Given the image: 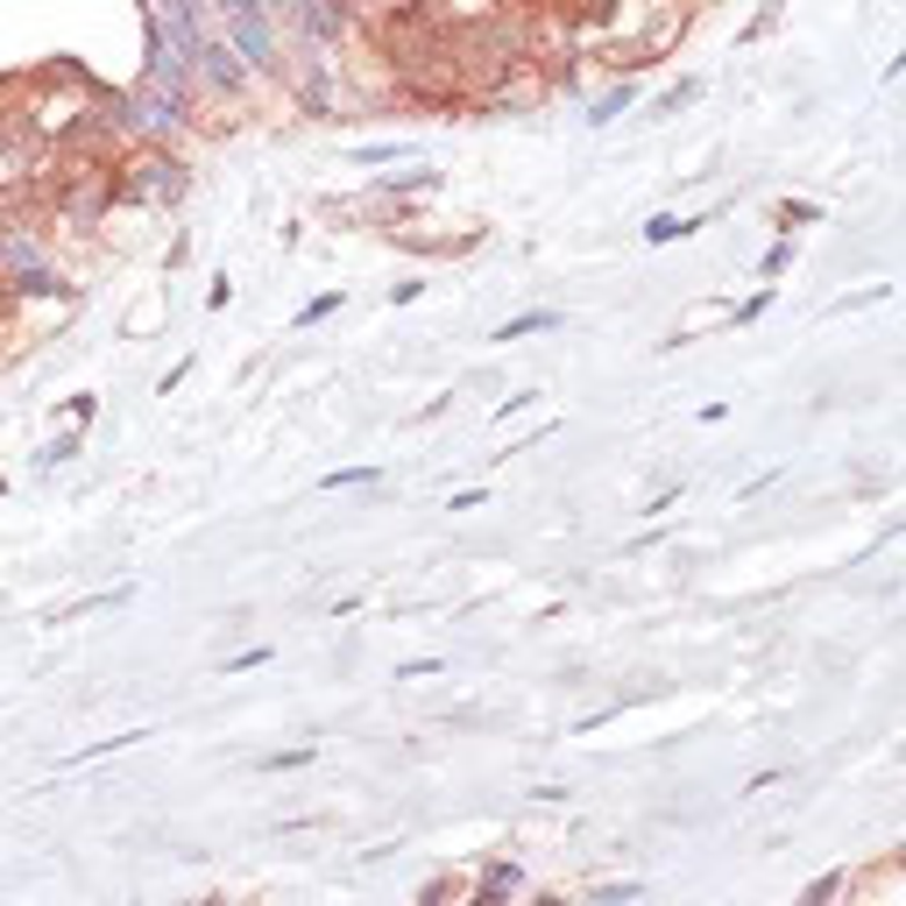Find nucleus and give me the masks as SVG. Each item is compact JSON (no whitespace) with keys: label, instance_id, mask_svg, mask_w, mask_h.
<instances>
[{"label":"nucleus","instance_id":"nucleus-10","mask_svg":"<svg viewBox=\"0 0 906 906\" xmlns=\"http://www.w3.org/2000/svg\"><path fill=\"white\" fill-rule=\"evenodd\" d=\"M341 305H347V298H341V291H326V298H312V305H305V312H298V326H319V319H326V312H341Z\"/></svg>","mask_w":906,"mask_h":906},{"label":"nucleus","instance_id":"nucleus-15","mask_svg":"<svg viewBox=\"0 0 906 906\" xmlns=\"http://www.w3.org/2000/svg\"><path fill=\"white\" fill-rule=\"evenodd\" d=\"M248 666H270V645H256V651H241V659H227V673H248Z\"/></svg>","mask_w":906,"mask_h":906},{"label":"nucleus","instance_id":"nucleus-2","mask_svg":"<svg viewBox=\"0 0 906 906\" xmlns=\"http://www.w3.org/2000/svg\"><path fill=\"white\" fill-rule=\"evenodd\" d=\"M128 128H142L149 142H184L192 136V93H171V86H157V78H142V86L128 93Z\"/></svg>","mask_w":906,"mask_h":906},{"label":"nucleus","instance_id":"nucleus-13","mask_svg":"<svg viewBox=\"0 0 906 906\" xmlns=\"http://www.w3.org/2000/svg\"><path fill=\"white\" fill-rule=\"evenodd\" d=\"M637 893H645L637 878H610V885H595V899H637Z\"/></svg>","mask_w":906,"mask_h":906},{"label":"nucleus","instance_id":"nucleus-16","mask_svg":"<svg viewBox=\"0 0 906 906\" xmlns=\"http://www.w3.org/2000/svg\"><path fill=\"white\" fill-rule=\"evenodd\" d=\"M0 489H8V475H0Z\"/></svg>","mask_w":906,"mask_h":906},{"label":"nucleus","instance_id":"nucleus-8","mask_svg":"<svg viewBox=\"0 0 906 906\" xmlns=\"http://www.w3.org/2000/svg\"><path fill=\"white\" fill-rule=\"evenodd\" d=\"M362 482H376V467H333V475H319V489H362Z\"/></svg>","mask_w":906,"mask_h":906},{"label":"nucleus","instance_id":"nucleus-3","mask_svg":"<svg viewBox=\"0 0 906 906\" xmlns=\"http://www.w3.org/2000/svg\"><path fill=\"white\" fill-rule=\"evenodd\" d=\"M694 227H709V213H701V220H680V213H651V220H645V241H651V248H666V241H687Z\"/></svg>","mask_w":906,"mask_h":906},{"label":"nucleus","instance_id":"nucleus-1","mask_svg":"<svg viewBox=\"0 0 906 906\" xmlns=\"http://www.w3.org/2000/svg\"><path fill=\"white\" fill-rule=\"evenodd\" d=\"M184 184H192V171H184L171 149H149V157L114 171V198H128V206H177Z\"/></svg>","mask_w":906,"mask_h":906},{"label":"nucleus","instance_id":"nucleus-6","mask_svg":"<svg viewBox=\"0 0 906 906\" xmlns=\"http://www.w3.org/2000/svg\"><path fill=\"white\" fill-rule=\"evenodd\" d=\"M546 326H560V312H517L510 326H496V341H525V333H546Z\"/></svg>","mask_w":906,"mask_h":906},{"label":"nucleus","instance_id":"nucleus-9","mask_svg":"<svg viewBox=\"0 0 906 906\" xmlns=\"http://www.w3.org/2000/svg\"><path fill=\"white\" fill-rule=\"evenodd\" d=\"M298 765H312V744H298V751H270V758H262V772H298Z\"/></svg>","mask_w":906,"mask_h":906},{"label":"nucleus","instance_id":"nucleus-14","mask_svg":"<svg viewBox=\"0 0 906 906\" xmlns=\"http://www.w3.org/2000/svg\"><path fill=\"white\" fill-rule=\"evenodd\" d=\"M694 93H701V86H694V78H687V86H673V93H666V99H659V114H680V107H687V99H694Z\"/></svg>","mask_w":906,"mask_h":906},{"label":"nucleus","instance_id":"nucleus-5","mask_svg":"<svg viewBox=\"0 0 906 906\" xmlns=\"http://www.w3.org/2000/svg\"><path fill=\"white\" fill-rule=\"evenodd\" d=\"M503 893H525V871H517V864H489V871H482V885H475V899H503Z\"/></svg>","mask_w":906,"mask_h":906},{"label":"nucleus","instance_id":"nucleus-12","mask_svg":"<svg viewBox=\"0 0 906 906\" xmlns=\"http://www.w3.org/2000/svg\"><path fill=\"white\" fill-rule=\"evenodd\" d=\"M432 673H446V659H411V666H397V680H432Z\"/></svg>","mask_w":906,"mask_h":906},{"label":"nucleus","instance_id":"nucleus-4","mask_svg":"<svg viewBox=\"0 0 906 906\" xmlns=\"http://www.w3.org/2000/svg\"><path fill=\"white\" fill-rule=\"evenodd\" d=\"M637 107V86H630V78H624V86H616V93H602L595 99V114H589V128H610V121H624V114Z\"/></svg>","mask_w":906,"mask_h":906},{"label":"nucleus","instance_id":"nucleus-7","mask_svg":"<svg viewBox=\"0 0 906 906\" xmlns=\"http://www.w3.org/2000/svg\"><path fill=\"white\" fill-rule=\"evenodd\" d=\"M440 184V171H405V177H382V198H397V192H432Z\"/></svg>","mask_w":906,"mask_h":906},{"label":"nucleus","instance_id":"nucleus-11","mask_svg":"<svg viewBox=\"0 0 906 906\" xmlns=\"http://www.w3.org/2000/svg\"><path fill=\"white\" fill-rule=\"evenodd\" d=\"M72 453H78V432H64V440H50V446H43V467H57V461H72Z\"/></svg>","mask_w":906,"mask_h":906}]
</instances>
